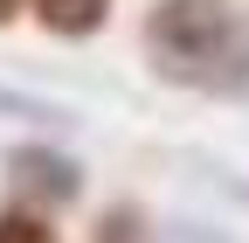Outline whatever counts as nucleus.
<instances>
[{
  "label": "nucleus",
  "instance_id": "f257e3e1",
  "mask_svg": "<svg viewBox=\"0 0 249 243\" xmlns=\"http://www.w3.org/2000/svg\"><path fill=\"white\" fill-rule=\"evenodd\" d=\"M145 70L194 98H249V14L235 0H152Z\"/></svg>",
  "mask_w": 249,
  "mask_h": 243
},
{
  "label": "nucleus",
  "instance_id": "f03ea898",
  "mask_svg": "<svg viewBox=\"0 0 249 243\" xmlns=\"http://www.w3.org/2000/svg\"><path fill=\"white\" fill-rule=\"evenodd\" d=\"M7 195L55 216V208H70V202L83 195V167L62 153V146L28 139V146H14V153H7Z\"/></svg>",
  "mask_w": 249,
  "mask_h": 243
},
{
  "label": "nucleus",
  "instance_id": "7ed1b4c3",
  "mask_svg": "<svg viewBox=\"0 0 249 243\" xmlns=\"http://www.w3.org/2000/svg\"><path fill=\"white\" fill-rule=\"evenodd\" d=\"M28 14H35L49 35H62V42H90L111 21V0H28Z\"/></svg>",
  "mask_w": 249,
  "mask_h": 243
},
{
  "label": "nucleus",
  "instance_id": "20e7f679",
  "mask_svg": "<svg viewBox=\"0 0 249 243\" xmlns=\"http://www.w3.org/2000/svg\"><path fill=\"white\" fill-rule=\"evenodd\" d=\"M0 243H62V229H55L49 208L14 202V208H0Z\"/></svg>",
  "mask_w": 249,
  "mask_h": 243
},
{
  "label": "nucleus",
  "instance_id": "39448f33",
  "mask_svg": "<svg viewBox=\"0 0 249 243\" xmlns=\"http://www.w3.org/2000/svg\"><path fill=\"white\" fill-rule=\"evenodd\" d=\"M90 243H152V223L139 202H111L97 216V229H90Z\"/></svg>",
  "mask_w": 249,
  "mask_h": 243
},
{
  "label": "nucleus",
  "instance_id": "423d86ee",
  "mask_svg": "<svg viewBox=\"0 0 249 243\" xmlns=\"http://www.w3.org/2000/svg\"><path fill=\"white\" fill-rule=\"evenodd\" d=\"M166 243H208V236H201L194 223H173V236H166Z\"/></svg>",
  "mask_w": 249,
  "mask_h": 243
},
{
  "label": "nucleus",
  "instance_id": "0eeeda50",
  "mask_svg": "<svg viewBox=\"0 0 249 243\" xmlns=\"http://www.w3.org/2000/svg\"><path fill=\"white\" fill-rule=\"evenodd\" d=\"M28 14V0H0V28H7V21H21Z\"/></svg>",
  "mask_w": 249,
  "mask_h": 243
}]
</instances>
